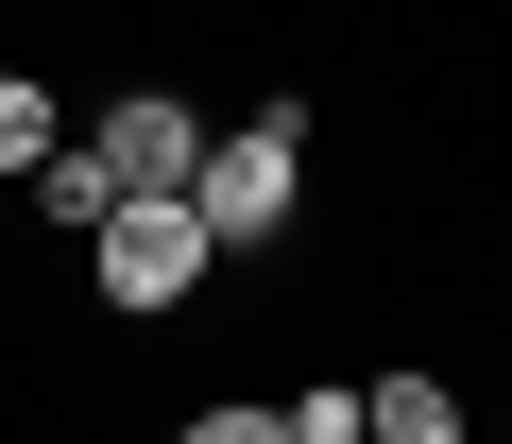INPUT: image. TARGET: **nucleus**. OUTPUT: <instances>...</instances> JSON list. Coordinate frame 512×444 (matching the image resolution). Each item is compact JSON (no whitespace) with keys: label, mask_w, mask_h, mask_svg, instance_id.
Instances as JSON below:
<instances>
[{"label":"nucleus","mask_w":512,"mask_h":444,"mask_svg":"<svg viewBox=\"0 0 512 444\" xmlns=\"http://www.w3.org/2000/svg\"><path fill=\"white\" fill-rule=\"evenodd\" d=\"M291 205H308V103L274 120H205V171H188V222L239 257V240H291Z\"/></svg>","instance_id":"nucleus-1"},{"label":"nucleus","mask_w":512,"mask_h":444,"mask_svg":"<svg viewBox=\"0 0 512 444\" xmlns=\"http://www.w3.org/2000/svg\"><path fill=\"white\" fill-rule=\"evenodd\" d=\"M274 427H291V444H359V393H291Z\"/></svg>","instance_id":"nucleus-7"},{"label":"nucleus","mask_w":512,"mask_h":444,"mask_svg":"<svg viewBox=\"0 0 512 444\" xmlns=\"http://www.w3.org/2000/svg\"><path fill=\"white\" fill-rule=\"evenodd\" d=\"M86 274H103V308H120V325H154V308H188V291L222 274V240L188 222V188H137V205H103Z\"/></svg>","instance_id":"nucleus-2"},{"label":"nucleus","mask_w":512,"mask_h":444,"mask_svg":"<svg viewBox=\"0 0 512 444\" xmlns=\"http://www.w3.org/2000/svg\"><path fill=\"white\" fill-rule=\"evenodd\" d=\"M103 205H120V188H103V154H86V137H69V154H52V171H35V222H69V240H103Z\"/></svg>","instance_id":"nucleus-6"},{"label":"nucleus","mask_w":512,"mask_h":444,"mask_svg":"<svg viewBox=\"0 0 512 444\" xmlns=\"http://www.w3.org/2000/svg\"><path fill=\"white\" fill-rule=\"evenodd\" d=\"M171 444H291V427H274V410H188Z\"/></svg>","instance_id":"nucleus-8"},{"label":"nucleus","mask_w":512,"mask_h":444,"mask_svg":"<svg viewBox=\"0 0 512 444\" xmlns=\"http://www.w3.org/2000/svg\"><path fill=\"white\" fill-rule=\"evenodd\" d=\"M86 154H103L120 205H137V188H188V171H205V103H188V86H120V103L86 120Z\"/></svg>","instance_id":"nucleus-3"},{"label":"nucleus","mask_w":512,"mask_h":444,"mask_svg":"<svg viewBox=\"0 0 512 444\" xmlns=\"http://www.w3.org/2000/svg\"><path fill=\"white\" fill-rule=\"evenodd\" d=\"M52 154H69V137H52V86H35V69H0V188H35Z\"/></svg>","instance_id":"nucleus-5"},{"label":"nucleus","mask_w":512,"mask_h":444,"mask_svg":"<svg viewBox=\"0 0 512 444\" xmlns=\"http://www.w3.org/2000/svg\"><path fill=\"white\" fill-rule=\"evenodd\" d=\"M359 444H461V410H444V376H359Z\"/></svg>","instance_id":"nucleus-4"}]
</instances>
